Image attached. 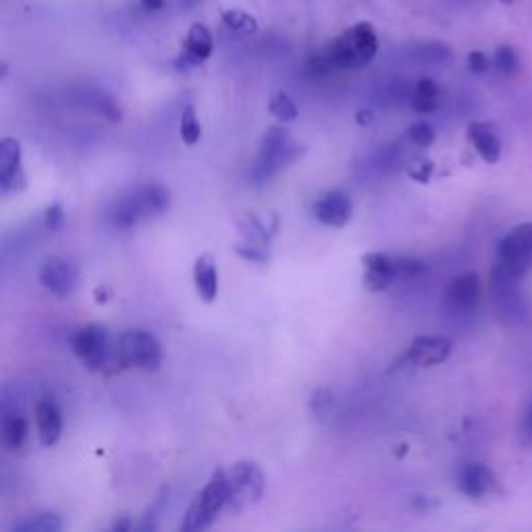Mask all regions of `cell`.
<instances>
[{
  "instance_id": "obj_33",
  "label": "cell",
  "mask_w": 532,
  "mask_h": 532,
  "mask_svg": "<svg viewBox=\"0 0 532 532\" xmlns=\"http://www.w3.org/2000/svg\"><path fill=\"white\" fill-rule=\"evenodd\" d=\"M520 431H522V437L526 443L532 445V399H530V404L522 416V424H520Z\"/></svg>"
},
{
  "instance_id": "obj_23",
  "label": "cell",
  "mask_w": 532,
  "mask_h": 532,
  "mask_svg": "<svg viewBox=\"0 0 532 532\" xmlns=\"http://www.w3.org/2000/svg\"><path fill=\"white\" fill-rule=\"evenodd\" d=\"M63 520L55 512H40L34 516L23 518L13 524L15 532H59L63 530Z\"/></svg>"
},
{
  "instance_id": "obj_10",
  "label": "cell",
  "mask_w": 532,
  "mask_h": 532,
  "mask_svg": "<svg viewBox=\"0 0 532 532\" xmlns=\"http://www.w3.org/2000/svg\"><path fill=\"white\" fill-rule=\"evenodd\" d=\"M38 279L42 287L48 289L52 296L67 298L73 294V289L77 285V269L73 262L61 256H50L42 262Z\"/></svg>"
},
{
  "instance_id": "obj_14",
  "label": "cell",
  "mask_w": 532,
  "mask_h": 532,
  "mask_svg": "<svg viewBox=\"0 0 532 532\" xmlns=\"http://www.w3.org/2000/svg\"><path fill=\"white\" fill-rule=\"evenodd\" d=\"M0 190H3V194H15L25 190L21 144L15 138H5L0 142Z\"/></svg>"
},
{
  "instance_id": "obj_32",
  "label": "cell",
  "mask_w": 532,
  "mask_h": 532,
  "mask_svg": "<svg viewBox=\"0 0 532 532\" xmlns=\"http://www.w3.org/2000/svg\"><path fill=\"white\" fill-rule=\"evenodd\" d=\"M235 252L250 262H258V264L269 262V250L260 248V246H252V244L250 246H237Z\"/></svg>"
},
{
  "instance_id": "obj_11",
  "label": "cell",
  "mask_w": 532,
  "mask_h": 532,
  "mask_svg": "<svg viewBox=\"0 0 532 532\" xmlns=\"http://www.w3.org/2000/svg\"><path fill=\"white\" fill-rule=\"evenodd\" d=\"M215 52V38L204 23H194L183 40L181 55L177 57V69H192L204 65Z\"/></svg>"
},
{
  "instance_id": "obj_9",
  "label": "cell",
  "mask_w": 532,
  "mask_h": 532,
  "mask_svg": "<svg viewBox=\"0 0 532 532\" xmlns=\"http://www.w3.org/2000/svg\"><path fill=\"white\" fill-rule=\"evenodd\" d=\"M451 350H454V343H451L447 337L420 335L408 345L406 354L399 358V364L418 366V368L437 366V364H443L451 356Z\"/></svg>"
},
{
  "instance_id": "obj_39",
  "label": "cell",
  "mask_w": 532,
  "mask_h": 532,
  "mask_svg": "<svg viewBox=\"0 0 532 532\" xmlns=\"http://www.w3.org/2000/svg\"><path fill=\"white\" fill-rule=\"evenodd\" d=\"M503 3H512V0H503Z\"/></svg>"
},
{
  "instance_id": "obj_4",
  "label": "cell",
  "mask_w": 532,
  "mask_h": 532,
  "mask_svg": "<svg viewBox=\"0 0 532 532\" xmlns=\"http://www.w3.org/2000/svg\"><path fill=\"white\" fill-rule=\"evenodd\" d=\"M227 505H229L227 472L215 470L208 478L204 489L192 501L188 512H185V518L179 524V528L181 530H204L215 524V520L227 510Z\"/></svg>"
},
{
  "instance_id": "obj_30",
  "label": "cell",
  "mask_w": 532,
  "mask_h": 532,
  "mask_svg": "<svg viewBox=\"0 0 532 532\" xmlns=\"http://www.w3.org/2000/svg\"><path fill=\"white\" fill-rule=\"evenodd\" d=\"M44 223H46V229H50V231H59L65 225V210H63V206L59 202L50 204L46 208Z\"/></svg>"
},
{
  "instance_id": "obj_22",
  "label": "cell",
  "mask_w": 532,
  "mask_h": 532,
  "mask_svg": "<svg viewBox=\"0 0 532 532\" xmlns=\"http://www.w3.org/2000/svg\"><path fill=\"white\" fill-rule=\"evenodd\" d=\"M28 435H30L28 420L19 414L5 416V420H3V443L7 449H11V451L21 449L25 445V441H28Z\"/></svg>"
},
{
  "instance_id": "obj_38",
  "label": "cell",
  "mask_w": 532,
  "mask_h": 532,
  "mask_svg": "<svg viewBox=\"0 0 532 532\" xmlns=\"http://www.w3.org/2000/svg\"><path fill=\"white\" fill-rule=\"evenodd\" d=\"M196 3H198V0H181V5H185V7H192Z\"/></svg>"
},
{
  "instance_id": "obj_16",
  "label": "cell",
  "mask_w": 532,
  "mask_h": 532,
  "mask_svg": "<svg viewBox=\"0 0 532 532\" xmlns=\"http://www.w3.org/2000/svg\"><path fill=\"white\" fill-rule=\"evenodd\" d=\"M36 427L44 447H52L61 441L63 435V414L55 399L44 397L36 406Z\"/></svg>"
},
{
  "instance_id": "obj_12",
  "label": "cell",
  "mask_w": 532,
  "mask_h": 532,
  "mask_svg": "<svg viewBox=\"0 0 532 532\" xmlns=\"http://www.w3.org/2000/svg\"><path fill=\"white\" fill-rule=\"evenodd\" d=\"M458 489L470 499H483L499 491V481L487 464L468 462L458 472Z\"/></svg>"
},
{
  "instance_id": "obj_21",
  "label": "cell",
  "mask_w": 532,
  "mask_h": 532,
  "mask_svg": "<svg viewBox=\"0 0 532 532\" xmlns=\"http://www.w3.org/2000/svg\"><path fill=\"white\" fill-rule=\"evenodd\" d=\"M441 104V90L435 79H418L414 92H412V109L420 115L435 113Z\"/></svg>"
},
{
  "instance_id": "obj_2",
  "label": "cell",
  "mask_w": 532,
  "mask_h": 532,
  "mask_svg": "<svg viewBox=\"0 0 532 532\" xmlns=\"http://www.w3.org/2000/svg\"><path fill=\"white\" fill-rule=\"evenodd\" d=\"M379 52V36L372 23L360 21L333 38L325 50V61L337 69H360Z\"/></svg>"
},
{
  "instance_id": "obj_27",
  "label": "cell",
  "mask_w": 532,
  "mask_h": 532,
  "mask_svg": "<svg viewBox=\"0 0 532 532\" xmlns=\"http://www.w3.org/2000/svg\"><path fill=\"white\" fill-rule=\"evenodd\" d=\"M493 67L501 75H516L520 71V57H518V52L514 50V46H510V44L497 46L493 52Z\"/></svg>"
},
{
  "instance_id": "obj_19",
  "label": "cell",
  "mask_w": 532,
  "mask_h": 532,
  "mask_svg": "<svg viewBox=\"0 0 532 532\" xmlns=\"http://www.w3.org/2000/svg\"><path fill=\"white\" fill-rule=\"evenodd\" d=\"M468 140L474 150L481 154V158L489 165H495L501 156V142L497 138L495 129L489 123L474 121L468 125Z\"/></svg>"
},
{
  "instance_id": "obj_25",
  "label": "cell",
  "mask_w": 532,
  "mask_h": 532,
  "mask_svg": "<svg viewBox=\"0 0 532 532\" xmlns=\"http://www.w3.org/2000/svg\"><path fill=\"white\" fill-rule=\"evenodd\" d=\"M179 136L183 140V144L188 146H196L202 138V125L198 121L196 109L194 106H185L181 119H179Z\"/></svg>"
},
{
  "instance_id": "obj_18",
  "label": "cell",
  "mask_w": 532,
  "mask_h": 532,
  "mask_svg": "<svg viewBox=\"0 0 532 532\" xmlns=\"http://www.w3.org/2000/svg\"><path fill=\"white\" fill-rule=\"evenodd\" d=\"M194 285L202 302L212 304L219 296V271L210 254H202L194 262Z\"/></svg>"
},
{
  "instance_id": "obj_8",
  "label": "cell",
  "mask_w": 532,
  "mask_h": 532,
  "mask_svg": "<svg viewBox=\"0 0 532 532\" xmlns=\"http://www.w3.org/2000/svg\"><path fill=\"white\" fill-rule=\"evenodd\" d=\"M71 350L75 358L82 360L84 366L92 372H102L115 358V352L111 350L109 329L102 325H86L77 329L71 337Z\"/></svg>"
},
{
  "instance_id": "obj_28",
  "label": "cell",
  "mask_w": 532,
  "mask_h": 532,
  "mask_svg": "<svg viewBox=\"0 0 532 532\" xmlns=\"http://www.w3.org/2000/svg\"><path fill=\"white\" fill-rule=\"evenodd\" d=\"M408 138L412 144H416L420 148H429L435 142V129L427 121H416L408 129Z\"/></svg>"
},
{
  "instance_id": "obj_29",
  "label": "cell",
  "mask_w": 532,
  "mask_h": 532,
  "mask_svg": "<svg viewBox=\"0 0 532 532\" xmlns=\"http://www.w3.org/2000/svg\"><path fill=\"white\" fill-rule=\"evenodd\" d=\"M395 269H397V277H416V275H422L424 269V262L416 260V258H395Z\"/></svg>"
},
{
  "instance_id": "obj_35",
  "label": "cell",
  "mask_w": 532,
  "mask_h": 532,
  "mask_svg": "<svg viewBox=\"0 0 532 532\" xmlns=\"http://www.w3.org/2000/svg\"><path fill=\"white\" fill-rule=\"evenodd\" d=\"M140 5L150 13H158L167 7V0H140Z\"/></svg>"
},
{
  "instance_id": "obj_37",
  "label": "cell",
  "mask_w": 532,
  "mask_h": 532,
  "mask_svg": "<svg viewBox=\"0 0 532 532\" xmlns=\"http://www.w3.org/2000/svg\"><path fill=\"white\" fill-rule=\"evenodd\" d=\"M94 296H96V302H98V304H104V302H106V291H104V287H96Z\"/></svg>"
},
{
  "instance_id": "obj_26",
  "label": "cell",
  "mask_w": 532,
  "mask_h": 532,
  "mask_svg": "<svg viewBox=\"0 0 532 532\" xmlns=\"http://www.w3.org/2000/svg\"><path fill=\"white\" fill-rule=\"evenodd\" d=\"M269 113L279 123H294L298 119V106L287 92H277L269 102Z\"/></svg>"
},
{
  "instance_id": "obj_15",
  "label": "cell",
  "mask_w": 532,
  "mask_h": 532,
  "mask_svg": "<svg viewBox=\"0 0 532 532\" xmlns=\"http://www.w3.org/2000/svg\"><path fill=\"white\" fill-rule=\"evenodd\" d=\"M362 264H364L362 283L368 291H385L397 279L395 258H389L381 252H370L362 256Z\"/></svg>"
},
{
  "instance_id": "obj_36",
  "label": "cell",
  "mask_w": 532,
  "mask_h": 532,
  "mask_svg": "<svg viewBox=\"0 0 532 532\" xmlns=\"http://www.w3.org/2000/svg\"><path fill=\"white\" fill-rule=\"evenodd\" d=\"M129 528H131V520H129L127 516L111 526V530H117V532H125V530H129Z\"/></svg>"
},
{
  "instance_id": "obj_7",
  "label": "cell",
  "mask_w": 532,
  "mask_h": 532,
  "mask_svg": "<svg viewBox=\"0 0 532 532\" xmlns=\"http://www.w3.org/2000/svg\"><path fill=\"white\" fill-rule=\"evenodd\" d=\"M497 269L522 279L532 269V223L516 225L497 246Z\"/></svg>"
},
{
  "instance_id": "obj_17",
  "label": "cell",
  "mask_w": 532,
  "mask_h": 532,
  "mask_svg": "<svg viewBox=\"0 0 532 532\" xmlns=\"http://www.w3.org/2000/svg\"><path fill=\"white\" fill-rule=\"evenodd\" d=\"M445 298L458 310H470L481 300V281H478L474 273H464L456 279H451L445 289Z\"/></svg>"
},
{
  "instance_id": "obj_3",
  "label": "cell",
  "mask_w": 532,
  "mask_h": 532,
  "mask_svg": "<svg viewBox=\"0 0 532 532\" xmlns=\"http://www.w3.org/2000/svg\"><path fill=\"white\" fill-rule=\"evenodd\" d=\"M304 154V148L291 140V131L283 125H273L264 131L258 144V158L252 175L256 181H269L275 173L296 163Z\"/></svg>"
},
{
  "instance_id": "obj_31",
  "label": "cell",
  "mask_w": 532,
  "mask_h": 532,
  "mask_svg": "<svg viewBox=\"0 0 532 532\" xmlns=\"http://www.w3.org/2000/svg\"><path fill=\"white\" fill-rule=\"evenodd\" d=\"M466 61H468V69L472 73H476V75L487 73L491 69V65H493V59H489L485 52H481V50H472Z\"/></svg>"
},
{
  "instance_id": "obj_24",
  "label": "cell",
  "mask_w": 532,
  "mask_h": 532,
  "mask_svg": "<svg viewBox=\"0 0 532 532\" xmlns=\"http://www.w3.org/2000/svg\"><path fill=\"white\" fill-rule=\"evenodd\" d=\"M223 25L237 34V36H254L258 32V21L254 15L246 13V11H239V9H227L221 13Z\"/></svg>"
},
{
  "instance_id": "obj_5",
  "label": "cell",
  "mask_w": 532,
  "mask_h": 532,
  "mask_svg": "<svg viewBox=\"0 0 532 532\" xmlns=\"http://www.w3.org/2000/svg\"><path fill=\"white\" fill-rule=\"evenodd\" d=\"M113 356L121 368L156 372L163 364V345L148 331L127 329L117 337Z\"/></svg>"
},
{
  "instance_id": "obj_6",
  "label": "cell",
  "mask_w": 532,
  "mask_h": 532,
  "mask_svg": "<svg viewBox=\"0 0 532 532\" xmlns=\"http://www.w3.org/2000/svg\"><path fill=\"white\" fill-rule=\"evenodd\" d=\"M225 472L229 485L227 510L239 514L248 508H254L266 491V478L262 468L254 460H239Z\"/></svg>"
},
{
  "instance_id": "obj_13",
  "label": "cell",
  "mask_w": 532,
  "mask_h": 532,
  "mask_svg": "<svg viewBox=\"0 0 532 532\" xmlns=\"http://www.w3.org/2000/svg\"><path fill=\"white\" fill-rule=\"evenodd\" d=\"M352 210H354L352 198L348 194L339 192V190L318 196L314 206H312L316 221L327 225V227H335V229L345 227L350 223Z\"/></svg>"
},
{
  "instance_id": "obj_34",
  "label": "cell",
  "mask_w": 532,
  "mask_h": 532,
  "mask_svg": "<svg viewBox=\"0 0 532 532\" xmlns=\"http://www.w3.org/2000/svg\"><path fill=\"white\" fill-rule=\"evenodd\" d=\"M356 123H358L360 127H368V125H372V123H375V113H372L370 109H362V111H358V113H356Z\"/></svg>"
},
{
  "instance_id": "obj_20",
  "label": "cell",
  "mask_w": 532,
  "mask_h": 532,
  "mask_svg": "<svg viewBox=\"0 0 532 532\" xmlns=\"http://www.w3.org/2000/svg\"><path fill=\"white\" fill-rule=\"evenodd\" d=\"M499 306V314L508 321L512 327H526L528 321H532V306L528 304L526 298H522L520 289L512 291V294H505L495 298Z\"/></svg>"
},
{
  "instance_id": "obj_1",
  "label": "cell",
  "mask_w": 532,
  "mask_h": 532,
  "mask_svg": "<svg viewBox=\"0 0 532 532\" xmlns=\"http://www.w3.org/2000/svg\"><path fill=\"white\" fill-rule=\"evenodd\" d=\"M171 206V192L161 183H146L127 192L113 204L111 221L117 229H131L144 221L165 215Z\"/></svg>"
}]
</instances>
